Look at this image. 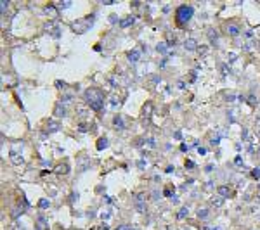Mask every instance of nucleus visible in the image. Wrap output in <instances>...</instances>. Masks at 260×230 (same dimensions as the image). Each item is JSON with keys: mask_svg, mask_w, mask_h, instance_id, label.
I'll list each match as a JSON object with an SVG mask.
<instances>
[{"mask_svg": "<svg viewBox=\"0 0 260 230\" xmlns=\"http://www.w3.org/2000/svg\"><path fill=\"white\" fill-rule=\"evenodd\" d=\"M83 97L88 102L90 109H94V111H102V107H104V94H102L101 88H96V87L87 88Z\"/></svg>", "mask_w": 260, "mask_h": 230, "instance_id": "f257e3e1", "label": "nucleus"}, {"mask_svg": "<svg viewBox=\"0 0 260 230\" xmlns=\"http://www.w3.org/2000/svg\"><path fill=\"white\" fill-rule=\"evenodd\" d=\"M193 14H194V9L191 5H181V7H177V10H175V23L179 26H184V24H187V23L191 21Z\"/></svg>", "mask_w": 260, "mask_h": 230, "instance_id": "f03ea898", "label": "nucleus"}, {"mask_svg": "<svg viewBox=\"0 0 260 230\" xmlns=\"http://www.w3.org/2000/svg\"><path fill=\"white\" fill-rule=\"evenodd\" d=\"M94 19H96V12H92V16H87V18L76 19V21L71 23V30L75 31V33H85L88 28L92 26Z\"/></svg>", "mask_w": 260, "mask_h": 230, "instance_id": "7ed1b4c3", "label": "nucleus"}, {"mask_svg": "<svg viewBox=\"0 0 260 230\" xmlns=\"http://www.w3.org/2000/svg\"><path fill=\"white\" fill-rule=\"evenodd\" d=\"M134 201H135V208L139 213H144V208H146V195L142 192H137L134 195Z\"/></svg>", "mask_w": 260, "mask_h": 230, "instance_id": "20e7f679", "label": "nucleus"}, {"mask_svg": "<svg viewBox=\"0 0 260 230\" xmlns=\"http://www.w3.org/2000/svg\"><path fill=\"white\" fill-rule=\"evenodd\" d=\"M9 157H11V161H12L14 165H23V163H24L23 156H19L18 151H11V152H9Z\"/></svg>", "mask_w": 260, "mask_h": 230, "instance_id": "39448f33", "label": "nucleus"}, {"mask_svg": "<svg viewBox=\"0 0 260 230\" xmlns=\"http://www.w3.org/2000/svg\"><path fill=\"white\" fill-rule=\"evenodd\" d=\"M113 123H115V128H116V130H125V123H123V116H121V114L115 116Z\"/></svg>", "mask_w": 260, "mask_h": 230, "instance_id": "423d86ee", "label": "nucleus"}, {"mask_svg": "<svg viewBox=\"0 0 260 230\" xmlns=\"http://www.w3.org/2000/svg\"><path fill=\"white\" fill-rule=\"evenodd\" d=\"M127 57H128V61H130V62H137L139 59H141V52L134 48V50H130V52H128Z\"/></svg>", "mask_w": 260, "mask_h": 230, "instance_id": "0eeeda50", "label": "nucleus"}, {"mask_svg": "<svg viewBox=\"0 0 260 230\" xmlns=\"http://www.w3.org/2000/svg\"><path fill=\"white\" fill-rule=\"evenodd\" d=\"M184 48L185 50H196V40L194 38H189L184 42Z\"/></svg>", "mask_w": 260, "mask_h": 230, "instance_id": "6e6552de", "label": "nucleus"}, {"mask_svg": "<svg viewBox=\"0 0 260 230\" xmlns=\"http://www.w3.org/2000/svg\"><path fill=\"white\" fill-rule=\"evenodd\" d=\"M134 21H135V18H134V16H128V18H125L123 21H120V28H128L130 24H134Z\"/></svg>", "mask_w": 260, "mask_h": 230, "instance_id": "1a4fd4ad", "label": "nucleus"}, {"mask_svg": "<svg viewBox=\"0 0 260 230\" xmlns=\"http://www.w3.org/2000/svg\"><path fill=\"white\" fill-rule=\"evenodd\" d=\"M68 171H70V166H68V163H61V165H59V168H56V173H58V175H66Z\"/></svg>", "mask_w": 260, "mask_h": 230, "instance_id": "9d476101", "label": "nucleus"}, {"mask_svg": "<svg viewBox=\"0 0 260 230\" xmlns=\"http://www.w3.org/2000/svg\"><path fill=\"white\" fill-rule=\"evenodd\" d=\"M108 144H109V142H108L106 137H101V139L97 140V149H99V151H102V149L108 147Z\"/></svg>", "mask_w": 260, "mask_h": 230, "instance_id": "9b49d317", "label": "nucleus"}, {"mask_svg": "<svg viewBox=\"0 0 260 230\" xmlns=\"http://www.w3.org/2000/svg\"><path fill=\"white\" fill-rule=\"evenodd\" d=\"M225 30H227V33H229V35H232V36H236L239 33V28L236 26V24H227V28H225Z\"/></svg>", "mask_w": 260, "mask_h": 230, "instance_id": "f8f14e48", "label": "nucleus"}, {"mask_svg": "<svg viewBox=\"0 0 260 230\" xmlns=\"http://www.w3.org/2000/svg\"><path fill=\"white\" fill-rule=\"evenodd\" d=\"M59 128H61V126H59L56 121H49V125H47V132H49V133H52V132H58Z\"/></svg>", "mask_w": 260, "mask_h": 230, "instance_id": "ddd939ff", "label": "nucleus"}, {"mask_svg": "<svg viewBox=\"0 0 260 230\" xmlns=\"http://www.w3.org/2000/svg\"><path fill=\"white\" fill-rule=\"evenodd\" d=\"M217 192H219V195H222V197H227V195H229V194H231V190H229V187H225V185L219 187V189H217Z\"/></svg>", "mask_w": 260, "mask_h": 230, "instance_id": "4468645a", "label": "nucleus"}, {"mask_svg": "<svg viewBox=\"0 0 260 230\" xmlns=\"http://www.w3.org/2000/svg\"><path fill=\"white\" fill-rule=\"evenodd\" d=\"M212 204L217 206V208H220L222 204H224V197H222V195H215V197H212Z\"/></svg>", "mask_w": 260, "mask_h": 230, "instance_id": "2eb2a0df", "label": "nucleus"}, {"mask_svg": "<svg viewBox=\"0 0 260 230\" xmlns=\"http://www.w3.org/2000/svg\"><path fill=\"white\" fill-rule=\"evenodd\" d=\"M54 114H56V116H64V114H66V109H64V106L58 104V106H56V111H54Z\"/></svg>", "mask_w": 260, "mask_h": 230, "instance_id": "dca6fc26", "label": "nucleus"}, {"mask_svg": "<svg viewBox=\"0 0 260 230\" xmlns=\"http://www.w3.org/2000/svg\"><path fill=\"white\" fill-rule=\"evenodd\" d=\"M208 38H210V42L215 45V40L219 38V33H217L215 30H208Z\"/></svg>", "mask_w": 260, "mask_h": 230, "instance_id": "f3484780", "label": "nucleus"}, {"mask_svg": "<svg viewBox=\"0 0 260 230\" xmlns=\"http://www.w3.org/2000/svg\"><path fill=\"white\" fill-rule=\"evenodd\" d=\"M45 12H47V16H58V10H56V7H54V5H47V7H45Z\"/></svg>", "mask_w": 260, "mask_h": 230, "instance_id": "a211bd4d", "label": "nucleus"}, {"mask_svg": "<svg viewBox=\"0 0 260 230\" xmlns=\"http://www.w3.org/2000/svg\"><path fill=\"white\" fill-rule=\"evenodd\" d=\"M167 47H168V45L165 44V42H161V44H158V47H156V50H158V52L161 54V56H165V54H167Z\"/></svg>", "mask_w": 260, "mask_h": 230, "instance_id": "6ab92c4d", "label": "nucleus"}, {"mask_svg": "<svg viewBox=\"0 0 260 230\" xmlns=\"http://www.w3.org/2000/svg\"><path fill=\"white\" fill-rule=\"evenodd\" d=\"M49 206H50V203H49V199H40V201H38V208H42V209H47Z\"/></svg>", "mask_w": 260, "mask_h": 230, "instance_id": "aec40b11", "label": "nucleus"}, {"mask_svg": "<svg viewBox=\"0 0 260 230\" xmlns=\"http://www.w3.org/2000/svg\"><path fill=\"white\" fill-rule=\"evenodd\" d=\"M187 213H189V208H182L181 211H179V215H177V218H179V220H182V218H184Z\"/></svg>", "mask_w": 260, "mask_h": 230, "instance_id": "412c9836", "label": "nucleus"}, {"mask_svg": "<svg viewBox=\"0 0 260 230\" xmlns=\"http://www.w3.org/2000/svg\"><path fill=\"white\" fill-rule=\"evenodd\" d=\"M149 113H151V104L147 102V104L144 106V109H142V116H149Z\"/></svg>", "mask_w": 260, "mask_h": 230, "instance_id": "4be33fe9", "label": "nucleus"}, {"mask_svg": "<svg viewBox=\"0 0 260 230\" xmlns=\"http://www.w3.org/2000/svg\"><path fill=\"white\" fill-rule=\"evenodd\" d=\"M194 168H196L194 161H191V159H187V161H185V169H194Z\"/></svg>", "mask_w": 260, "mask_h": 230, "instance_id": "5701e85b", "label": "nucleus"}, {"mask_svg": "<svg viewBox=\"0 0 260 230\" xmlns=\"http://www.w3.org/2000/svg\"><path fill=\"white\" fill-rule=\"evenodd\" d=\"M198 216L199 218H207L208 216V209H198Z\"/></svg>", "mask_w": 260, "mask_h": 230, "instance_id": "b1692460", "label": "nucleus"}, {"mask_svg": "<svg viewBox=\"0 0 260 230\" xmlns=\"http://www.w3.org/2000/svg\"><path fill=\"white\" fill-rule=\"evenodd\" d=\"M120 104H121V102H120L118 99H115V97H111V106H113V107H120Z\"/></svg>", "mask_w": 260, "mask_h": 230, "instance_id": "393cba45", "label": "nucleus"}, {"mask_svg": "<svg viewBox=\"0 0 260 230\" xmlns=\"http://www.w3.org/2000/svg\"><path fill=\"white\" fill-rule=\"evenodd\" d=\"M163 192H165V195H167V197H172V185H167Z\"/></svg>", "mask_w": 260, "mask_h": 230, "instance_id": "a878e982", "label": "nucleus"}, {"mask_svg": "<svg viewBox=\"0 0 260 230\" xmlns=\"http://www.w3.org/2000/svg\"><path fill=\"white\" fill-rule=\"evenodd\" d=\"M70 201H71V203H75V201H78V192H71V195H70Z\"/></svg>", "mask_w": 260, "mask_h": 230, "instance_id": "bb28decb", "label": "nucleus"}, {"mask_svg": "<svg viewBox=\"0 0 260 230\" xmlns=\"http://www.w3.org/2000/svg\"><path fill=\"white\" fill-rule=\"evenodd\" d=\"M251 175H253V178H257V180H258V178H260V169L255 168L253 171H251Z\"/></svg>", "mask_w": 260, "mask_h": 230, "instance_id": "cd10ccee", "label": "nucleus"}, {"mask_svg": "<svg viewBox=\"0 0 260 230\" xmlns=\"http://www.w3.org/2000/svg\"><path fill=\"white\" fill-rule=\"evenodd\" d=\"M116 230H132V227L130 225H120V227H116Z\"/></svg>", "mask_w": 260, "mask_h": 230, "instance_id": "c85d7f7f", "label": "nucleus"}, {"mask_svg": "<svg viewBox=\"0 0 260 230\" xmlns=\"http://www.w3.org/2000/svg\"><path fill=\"white\" fill-rule=\"evenodd\" d=\"M71 100H73V95H64L62 97V102H64V104H66V102H71Z\"/></svg>", "mask_w": 260, "mask_h": 230, "instance_id": "c756f323", "label": "nucleus"}, {"mask_svg": "<svg viewBox=\"0 0 260 230\" xmlns=\"http://www.w3.org/2000/svg\"><path fill=\"white\" fill-rule=\"evenodd\" d=\"M87 130H88V128H87V126L83 125V123H82V125L78 126V132H82V133H85V132H87Z\"/></svg>", "mask_w": 260, "mask_h": 230, "instance_id": "7c9ffc66", "label": "nucleus"}, {"mask_svg": "<svg viewBox=\"0 0 260 230\" xmlns=\"http://www.w3.org/2000/svg\"><path fill=\"white\" fill-rule=\"evenodd\" d=\"M56 85H58V88H66V83L61 82V80H59V82H56Z\"/></svg>", "mask_w": 260, "mask_h": 230, "instance_id": "2f4dec72", "label": "nucleus"}, {"mask_svg": "<svg viewBox=\"0 0 260 230\" xmlns=\"http://www.w3.org/2000/svg\"><path fill=\"white\" fill-rule=\"evenodd\" d=\"M210 142H212V145H217V144L220 142V137H213V139L210 140Z\"/></svg>", "mask_w": 260, "mask_h": 230, "instance_id": "473e14b6", "label": "nucleus"}, {"mask_svg": "<svg viewBox=\"0 0 260 230\" xmlns=\"http://www.w3.org/2000/svg\"><path fill=\"white\" fill-rule=\"evenodd\" d=\"M234 163H236L238 166H241V165H243V159H241V156H236V159H234Z\"/></svg>", "mask_w": 260, "mask_h": 230, "instance_id": "72a5a7b5", "label": "nucleus"}, {"mask_svg": "<svg viewBox=\"0 0 260 230\" xmlns=\"http://www.w3.org/2000/svg\"><path fill=\"white\" fill-rule=\"evenodd\" d=\"M248 97H250V99H248V102H250V104H251V106H255V104H257V100H255V97H253V95H248Z\"/></svg>", "mask_w": 260, "mask_h": 230, "instance_id": "f704fd0d", "label": "nucleus"}, {"mask_svg": "<svg viewBox=\"0 0 260 230\" xmlns=\"http://www.w3.org/2000/svg\"><path fill=\"white\" fill-rule=\"evenodd\" d=\"M198 154L205 156V154H207V149H205V147H198Z\"/></svg>", "mask_w": 260, "mask_h": 230, "instance_id": "c9c22d12", "label": "nucleus"}, {"mask_svg": "<svg viewBox=\"0 0 260 230\" xmlns=\"http://www.w3.org/2000/svg\"><path fill=\"white\" fill-rule=\"evenodd\" d=\"M70 5H71V2H64V4H59V7H61V9H66Z\"/></svg>", "mask_w": 260, "mask_h": 230, "instance_id": "e433bc0d", "label": "nucleus"}, {"mask_svg": "<svg viewBox=\"0 0 260 230\" xmlns=\"http://www.w3.org/2000/svg\"><path fill=\"white\" fill-rule=\"evenodd\" d=\"M7 5H9V4H7V2L4 0V2H2V14H5V9H7Z\"/></svg>", "mask_w": 260, "mask_h": 230, "instance_id": "4c0bfd02", "label": "nucleus"}, {"mask_svg": "<svg viewBox=\"0 0 260 230\" xmlns=\"http://www.w3.org/2000/svg\"><path fill=\"white\" fill-rule=\"evenodd\" d=\"M45 30H49V31H50V30H52V28H54V24H52V23H47V24H45Z\"/></svg>", "mask_w": 260, "mask_h": 230, "instance_id": "58836bf2", "label": "nucleus"}, {"mask_svg": "<svg viewBox=\"0 0 260 230\" xmlns=\"http://www.w3.org/2000/svg\"><path fill=\"white\" fill-rule=\"evenodd\" d=\"M181 151H189V145H185V144H182V145H181Z\"/></svg>", "mask_w": 260, "mask_h": 230, "instance_id": "ea45409f", "label": "nucleus"}, {"mask_svg": "<svg viewBox=\"0 0 260 230\" xmlns=\"http://www.w3.org/2000/svg\"><path fill=\"white\" fill-rule=\"evenodd\" d=\"M207 50H208L207 47H201V48H198V52H199V54H207Z\"/></svg>", "mask_w": 260, "mask_h": 230, "instance_id": "a19ab883", "label": "nucleus"}, {"mask_svg": "<svg viewBox=\"0 0 260 230\" xmlns=\"http://www.w3.org/2000/svg\"><path fill=\"white\" fill-rule=\"evenodd\" d=\"M147 144H149L151 147H153L154 144H156V140H154V139H153V137H151V139H149V140H147Z\"/></svg>", "mask_w": 260, "mask_h": 230, "instance_id": "79ce46f5", "label": "nucleus"}, {"mask_svg": "<svg viewBox=\"0 0 260 230\" xmlns=\"http://www.w3.org/2000/svg\"><path fill=\"white\" fill-rule=\"evenodd\" d=\"M151 80H153V82H154V83H158V82H161V80H160V78H158V76H151Z\"/></svg>", "mask_w": 260, "mask_h": 230, "instance_id": "37998d69", "label": "nucleus"}, {"mask_svg": "<svg viewBox=\"0 0 260 230\" xmlns=\"http://www.w3.org/2000/svg\"><path fill=\"white\" fill-rule=\"evenodd\" d=\"M165 171H167V173H172L173 168H172V166H167V169H165Z\"/></svg>", "mask_w": 260, "mask_h": 230, "instance_id": "c03bdc74", "label": "nucleus"}, {"mask_svg": "<svg viewBox=\"0 0 260 230\" xmlns=\"http://www.w3.org/2000/svg\"><path fill=\"white\" fill-rule=\"evenodd\" d=\"M222 74H227V66H222Z\"/></svg>", "mask_w": 260, "mask_h": 230, "instance_id": "a18cd8bd", "label": "nucleus"}, {"mask_svg": "<svg viewBox=\"0 0 260 230\" xmlns=\"http://www.w3.org/2000/svg\"><path fill=\"white\" fill-rule=\"evenodd\" d=\"M257 128H258V130H260V118H258V119H257Z\"/></svg>", "mask_w": 260, "mask_h": 230, "instance_id": "49530a36", "label": "nucleus"}]
</instances>
